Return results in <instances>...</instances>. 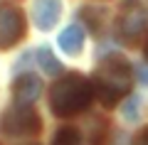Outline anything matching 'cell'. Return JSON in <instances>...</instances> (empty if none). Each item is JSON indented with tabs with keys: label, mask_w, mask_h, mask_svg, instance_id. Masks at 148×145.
I'll return each instance as SVG.
<instances>
[{
	"label": "cell",
	"mask_w": 148,
	"mask_h": 145,
	"mask_svg": "<svg viewBox=\"0 0 148 145\" xmlns=\"http://www.w3.org/2000/svg\"><path fill=\"white\" fill-rule=\"evenodd\" d=\"M131 81H133V74H131V67L123 57H104L99 62L94 71V93L96 99L101 101L104 106H114L123 93H128L131 88Z\"/></svg>",
	"instance_id": "cell-1"
},
{
	"label": "cell",
	"mask_w": 148,
	"mask_h": 145,
	"mask_svg": "<svg viewBox=\"0 0 148 145\" xmlns=\"http://www.w3.org/2000/svg\"><path fill=\"white\" fill-rule=\"evenodd\" d=\"M94 99V84L79 74H67L52 86V111L59 118L77 116Z\"/></svg>",
	"instance_id": "cell-2"
},
{
	"label": "cell",
	"mask_w": 148,
	"mask_h": 145,
	"mask_svg": "<svg viewBox=\"0 0 148 145\" xmlns=\"http://www.w3.org/2000/svg\"><path fill=\"white\" fill-rule=\"evenodd\" d=\"M0 128L8 135H35L40 133V116L30 106H15L3 113Z\"/></svg>",
	"instance_id": "cell-3"
},
{
	"label": "cell",
	"mask_w": 148,
	"mask_h": 145,
	"mask_svg": "<svg viewBox=\"0 0 148 145\" xmlns=\"http://www.w3.org/2000/svg\"><path fill=\"white\" fill-rule=\"evenodd\" d=\"M25 35V17L15 5L3 3L0 5V49L17 44V39H22Z\"/></svg>",
	"instance_id": "cell-4"
},
{
	"label": "cell",
	"mask_w": 148,
	"mask_h": 145,
	"mask_svg": "<svg viewBox=\"0 0 148 145\" xmlns=\"http://www.w3.org/2000/svg\"><path fill=\"white\" fill-rule=\"evenodd\" d=\"M62 15V3L59 0H35L32 5V17L40 30H52Z\"/></svg>",
	"instance_id": "cell-5"
},
{
	"label": "cell",
	"mask_w": 148,
	"mask_h": 145,
	"mask_svg": "<svg viewBox=\"0 0 148 145\" xmlns=\"http://www.w3.org/2000/svg\"><path fill=\"white\" fill-rule=\"evenodd\" d=\"M146 22H148L146 10H143L141 5H133V7H128V10L121 15L119 27H121V35L126 37V39H133V37H138L143 30H146Z\"/></svg>",
	"instance_id": "cell-6"
},
{
	"label": "cell",
	"mask_w": 148,
	"mask_h": 145,
	"mask_svg": "<svg viewBox=\"0 0 148 145\" xmlns=\"http://www.w3.org/2000/svg\"><path fill=\"white\" fill-rule=\"evenodd\" d=\"M40 91H42V81H40L35 74H22V76L15 81V86H12L15 101L22 103V106H30L32 101H37Z\"/></svg>",
	"instance_id": "cell-7"
},
{
	"label": "cell",
	"mask_w": 148,
	"mask_h": 145,
	"mask_svg": "<svg viewBox=\"0 0 148 145\" xmlns=\"http://www.w3.org/2000/svg\"><path fill=\"white\" fill-rule=\"evenodd\" d=\"M59 47H62L67 54H79L82 47H84V27L82 25L64 27L62 35H59Z\"/></svg>",
	"instance_id": "cell-8"
},
{
	"label": "cell",
	"mask_w": 148,
	"mask_h": 145,
	"mask_svg": "<svg viewBox=\"0 0 148 145\" xmlns=\"http://www.w3.org/2000/svg\"><path fill=\"white\" fill-rule=\"evenodd\" d=\"M37 64H40V69H42L45 74H52V76L62 71V64L57 62V57L52 54L49 47H40V49H37Z\"/></svg>",
	"instance_id": "cell-9"
},
{
	"label": "cell",
	"mask_w": 148,
	"mask_h": 145,
	"mask_svg": "<svg viewBox=\"0 0 148 145\" xmlns=\"http://www.w3.org/2000/svg\"><path fill=\"white\" fill-rule=\"evenodd\" d=\"M52 145H82V138L74 128H62V130L54 133Z\"/></svg>",
	"instance_id": "cell-10"
},
{
	"label": "cell",
	"mask_w": 148,
	"mask_h": 145,
	"mask_svg": "<svg viewBox=\"0 0 148 145\" xmlns=\"http://www.w3.org/2000/svg\"><path fill=\"white\" fill-rule=\"evenodd\" d=\"M138 106H141V101H138V99H131V101L126 103V108H123V116H126V120L138 118Z\"/></svg>",
	"instance_id": "cell-11"
},
{
	"label": "cell",
	"mask_w": 148,
	"mask_h": 145,
	"mask_svg": "<svg viewBox=\"0 0 148 145\" xmlns=\"http://www.w3.org/2000/svg\"><path fill=\"white\" fill-rule=\"evenodd\" d=\"M136 74H138V79H141L143 84H148V67H146V64H141V67H136Z\"/></svg>",
	"instance_id": "cell-12"
},
{
	"label": "cell",
	"mask_w": 148,
	"mask_h": 145,
	"mask_svg": "<svg viewBox=\"0 0 148 145\" xmlns=\"http://www.w3.org/2000/svg\"><path fill=\"white\" fill-rule=\"evenodd\" d=\"M136 145H148V128H143V133L138 135V140H136Z\"/></svg>",
	"instance_id": "cell-13"
},
{
	"label": "cell",
	"mask_w": 148,
	"mask_h": 145,
	"mask_svg": "<svg viewBox=\"0 0 148 145\" xmlns=\"http://www.w3.org/2000/svg\"><path fill=\"white\" fill-rule=\"evenodd\" d=\"M146 57H148V47H146Z\"/></svg>",
	"instance_id": "cell-14"
}]
</instances>
